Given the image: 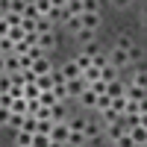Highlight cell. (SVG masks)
<instances>
[{"label": "cell", "instance_id": "d6a6232c", "mask_svg": "<svg viewBox=\"0 0 147 147\" xmlns=\"http://www.w3.org/2000/svg\"><path fill=\"white\" fill-rule=\"evenodd\" d=\"M129 85H138V88H144V91H147V71H138L136 77H132V82H129Z\"/></svg>", "mask_w": 147, "mask_h": 147}, {"label": "cell", "instance_id": "d4e9b609", "mask_svg": "<svg viewBox=\"0 0 147 147\" xmlns=\"http://www.w3.org/2000/svg\"><path fill=\"white\" fill-rule=\"evenodd\" d=\"M35 88L38 91H53V77H38L35 80Z\"/></svg>", "mask_w": 147, "mask_h": 147}, {"label": "cell", "instance_id": "f1b7e54d", "mask_svg": "<svg viewBox=\"0 0 147 147\" xmlns=\"http://www.w3.org/2000/svg\"><path fill=\"white\" fill-rule=\"evenodd\" d=\"M74 62H77V68H80V71L85 74V71H88V68H91V56H85V53H80L77 59H74Z\"/></svg>", "mask_w": 147, "mask_h": 147}, {"label": "cell", "instance_id": "484cf974", "mask_svg": "<svg viewBox=\"0 0 147 147\" xmlns=\"http://www.w3.org/2000/svg\"><path fill=\"white\" fill-rule=\"evenodd\" d=\"M15 144L18 147H32V136L30 132H15Z\"/></svg>", "mask_w": 147, "mask_h": 147}, {"label": "cell", "instance_id": "4dcf8cb0", "mask_svg": "<svg viewBox=\"0 0 147 147\" xmlns=\"http://www.w3.org/2000/svg\"><path fill=\"white\" fill-rule=\"evenodd\" d=\"M91 68H97V71H103V68H109V56H103V53H97V56L91 59Z\"/></svg>", "mask_w": 147, "mask_h": 147}, {"label": "cell", "instance_id": "6da1fadb", "mask_svg": "<svg viewBox=\"0 0 147 147\" xmlns=\"http://www.w3.org/2000/svg\"><path fill=\"white\" fill-rule=\"evenodd\" d=\"M109 65H112L115 71L127 68V65H129V53H127V50H118V47H115V50L109 53Z\"/></svg>", "mask_w": 147, "mask_h": 147}, {"label": "cell", "instance_id": "f35d334b", "mask_svg": "<svg viewBox=\"0 0 147 147\" xmlns=\"http://www.w3.org/2000/svg\"><path fill=\"white\" fill-rule=\"evenodd\" d=\"M77 38H80L82 44H94V32H88V30H80V32H77Z\"/></svg>", "mask_w": 147, "mask_h": 147}, {"label": "cell", "instance_id": "8992f818", "mask_svg": "<svg viewBox=\"0 0 147 147\" xmlns=\"http://www.w3.org/2000/svg\"><path fill=\"white\" fill-rule=\"evenodd\" d=\"M32 71H35V77H50V74H53V65H50V59H35V62H32Z\"/></svg>", "mask_w": 147, "mask_h": 147}, {"label": "cell", "instance_id": "83f0119b", "mask_svg": "<svg viewBox=\"0 0 147 147\" xmlns=\"http://www.w3.org/2000/svg\"><path fill=\"white\" fill-rule=\"evenodd\" d=\"M9 112H12V115H27V100H12Z\"/></svg>", "mask_w": 147, "mask_h": 147}, {"label": "cell", "instance_id": "7c38bea8", "mask_svg": "<svg viewBox=\"0 0 147 147\" xmlns=\"http://www.w3.org/2000/svg\"><path fill=\"white\" fill-rule=\"evenodd\" d=\"M80 103H82L85 109H94V106H97V94H94L91 88H85V91L80 94Z\"/></svg>", "mask_w": 147, "mask_h": 147}, {"label": "cell", "instance_id": "ffe728a7", "mask_svg": "<svg viewBox=\"0 0 147 147\" xmlns=\"http://www.w3.org/2000/svg\"><path fill=\"white\" fill-rule=\"evenodd\" d=\"M65 124H68V129H71V132H82V129H85V124H88V121H85V118H68Z\"/></svg>", "mask_w": 147, "mask_h": 147}, {"label": "cell", "instance_id": "cb8c5ba5", "mask_svg": "<svg viewBox=\"0 0 147 147\" xmlns=\"http://www.w3.org/2000/svg\"><path fill=\"white\" fill-rule=\"evenodd\" d=\"M6 12H9V15H24V0H9Z\"/></svg>", "mask_w": 147, "mask_h": 147}, {"label": "cell", "instance_id": "681fc988", "mask_svg": "<svg viewBox=\"0 0 147 147\" xmlns=\"http://www.w3.org/2000/svg\"><path fill=\"white\" fill-rule=\"evenodd\" d=\"M50 147H65V144H56V141H50Z\"/></svg>", "mask_w": 147, "mask_h": 147}, {"label": "cell", "instance_id": "b9f144b4", "mask_svg": "<svg viewBox=\"0 0 147 147\" xmlns=\"http://www.w3.org/2000/svg\"><path fill=\"white\" fill-rule=\"evenodd\" d=\"M112 109H115L118 115H124V109H127V100H124V97H118V100H112Z\"/></svg>", "mask_w": 147, "mask_h": 147}, {"label": "cell", "instance_id": "4316f807", "mask_svg": "<svg viewBox=\"0 0 147 147\" xmlns=\"http://www.w3.org/2000/svg\"><path fill=\"white\" fill-rule=\"evenodd\" d=\"M35 6H38V15L47 18V15H50V9H53V0H35Z\"/></svg>", "mask_w": 147, "mask_h": 147}, {"label": "cell", "instance_id": "e0dca14e", "mask_svg": "<svg viewBox=\"0 0 147 147\" xmlns=\"http://www.w3.org/2000/svg\"><path fill=\"white\" fill-rule=\"evenodd\" d=\"M100 115H103V124H106V127H112V124H118V121H121V118H124V115H118V112H115V109H112V106H109V109H106V112H100Z\"/></svg>", "mask_w": 147, "mask_h": 147}, {"label": "cell", "instance_id": "74e56055", "mask_svg": "<svg viewBox=\"0 0 147 147\" xmlns=\"http://www.w3.org/2000/svg\"><path fill=\"white\" fill-rule=\"evenodd\" d=\"M9 91H12V77L3 74V77H0V94H9Z\"/></svg>", "mask_w": 147, "mask_h": 147}, {"label": "cell", "instance_id": "4fadbf2b", "mask_svg": "<svg viewBox=\"0 0 147 147\" xmlns=\"http://www.w3.org/2000/svg\"><path fill=\"white\" fill-rule=\"evenodd\" d=\"M82 136H85V141H97V136H100V127H97L94 121H88V124H85V129H82Z\"/></svg>", "mask_w": 147, "mask_h": 147}, {"label": "cell", "instance_id": "3957f363", "mask_svg": "<svg viewBox=\"0 0 147 147\" xmlns=\"http://www.w3.org/2000/svg\"><path fill=\"white\" fill-rule=\"evenodd\" d=\"M82 30H88V32H94L97 27H100V12H82Z\"/></svg>", "mask_w": 147, "mask_h": 147}, {"label": "cell", "instance_id": "9c48e42d", "mask_svg": "<svg viewBox=\"0 0 147 147\" xmlns=\"http://www.w3.org/2000/svg\"><path fill=\"white\" fill-rule=\"evenodd\" d=\"M85 88H88V82H85V77H80V80H74V82H68V97H80Z\"/></svg>", "mask_w": 147, "mask_h": 147}, {"label": "cell", "instance_id": "7402d4cb", "mask_svg": "<svg viewBox=\"0 0 147 147\" xmlns=\"http://www.w3.org/2000/svg\"><path fill=\"white\" fill-rule=\"evenodd\" d=\"M35 32H38V35H44V32H53V24H50V18H38V21H35Z\"/></svg>", "mask_w": 147, "mask_h": 147}, {"label": "cell", "instance_id": "f907efd6", "mask_svg": "<svg viewBox=\"0 0 147 147\" xmlns=\"http://www.w3.org/2000/svg\"><path fill=\"white\" fill-rule=\"evenodd\" d=\"M144 27H147V18H144Z\"/></svg>", "mask_w": 147, "mask_h": 147}, {"label": "cell", "instance_id": "44dd1931", "mask_svg": "<svg viewBox=\"0 0 147 147\" xmlns=\"http://www.w3.org/2000/svg\"><path fill=\"white\" fill-rule=\"evenodd\" d=\"M115 47H118V50H127V53H129L136 44H132V38H129L127 32H121V35H118V44H115Z\"/></svg>", "mask_w": 147, "mask_h": 147}, {"label": "cell", "instance_id": "ab89813d", "mask_svg": "<svg viewBox=\"0 0 147 147\" xmlns=\"http://www.w3.org/2000/svg\"><path fill=\"white\" fill-rule=\"evenodd\" d=\"M50 129H53V121H38V129H35V132H41V136H50Z\"/></svg>", "mask_w": 147, "mask_h": 147}, {"label": "cell", "instance_id": "9a60e30c", "mask_svg": "<svg viewBox=\"0 0 147 147\" xmlns=\"http://www.w3.org/2000/svg\"><path fill=\"white\" fill-rule=\"evenodd\" d=\"M38 106L53 109V106H59V100H56V94H53V91H41V97H38Z\"/></svg>", "mask_w": 147, "mask_h": 147}, {"label": "cell", "instance_id": "ee69618b", "mask_svg": "<svg viewBox=\"0 0 147 147\" xmlns=\"http://www.w3.org/2000/svg\"><path fill=\"white\" fill-rule=\"evenodd\" d=\"M50 112H53V109H47V106H38L35 118H38V121H50Z\"/></svg>", "mask_w": 147, "mask_h": 147}, {"label": "cell", "instance_id": "7dc6e473", "mask_svg": "<svg viewBox=\"0 0 147 147\" xmlns=\"http://www.w3.org/2000/svg\"><path fill=\"white\" fill-rule=\"evenodd\" d=\"M12 106V94H0V109H9Z\"/></svg>", "mask_w": 147, "mask_h": 147}, {"label": "cell", "instance_id": "5b68a950", "mask_svg": "<svg viewBox=\"0 0 147 147\" xmlns=\"http://www.w3.org/2000/svg\"><path fill=\"white\" fill-rule=\"evenodd\" d=\"M62 77H65V82H74V80H80V77H82V71H80V68H77V62L71 59V62H65V65H62Z\"/></svg>", "mask_w": 147, "mask_h": 147}, {"label": "cell", "instance_id": "5bb4252c", "mask_svg": "<svg viewBox=\"0 0 147 147\" xmlns=\"http://www.w3.org/2000/svg\"><path fill=\"white\" fill-rule=\"evenodd\" d=\"M3 59H6V74H9V77L21 71V59H18L15 53H12V56H3Z\"/></svg>", "mask_w": 147, "mask_h": 147}, {"label": "cell", "instance_id": "603a6c76", "mask_svg": "<svg viewBox=\"0 0 147 147\" xmlns=\"http://www.w3.org/2000/svg\"><path fill=\"white\" fill-rule=\"evenodd\" d=\"M50 121H53V124H65V106L62 103H59V106H53V112H50Z\"/></svg>", "mask_w": 147, "mask_h": 147}, {"label": "cell", "instance_id": "d6986e66", "mask_svg": "<svg viewBox=\"0 0 147 147\" xmlns=\"http://www.w3.org/2000/svg\"><path fill=\"white\" fill-rule=\"evenodd\" d=\"M106 132H109V138H112V141H118L121 136H127V129H124L121 121H118V124H112V127H106Z\"/></svg>", "mask_w": 147, "mask_h": 147}, {"label": "cell", "instance_id": "52a82bcc", "mask_svg": "<svg viewBox=\"0 0 147 147\" xmlns=\"http://www.w3.org/2000/svg\"><path fill=\"white\" fill-rule=\"evenodd\" d=\"M127 136L132 138V144H136V147H147V129L136 127V129H127Z\"/></svg>", "mask_w": 147, "mask_h": 147}, {"label": "cell", "instance_id": "d590c367", "mask_svg": "<svg viewBox=\"0 0 147 147\" xmlns=\"http://www.w3.org/2000/svg\"><path fill=\"white\" fill-rule=\"evenodd\" d=\"M32 147H50V136H41V132H35V136H32Z\"/></svg>", "mask_w": 147, "mask_h": 147}, {"label": "cell", "instance_id": "60d3db41", "mask_svg": "<svg viewBox=\"0 0 147 147\" xmlns=\"http://www.w3.org/2000/svg\"><path fill=\"white\" fill-rule=\"evenodd\" d=\"M65 24H68V30H71V32H80V30H82V21H80V18H68Z\"/></svg>", "mask_w": 147, "mask_h": 147}, {"label": "cell", "instance_id": "7bdbcfd3", "mask_svg": "<svg viewBox=\"0 0 147 147\" xmlns=\"http://www.w3.org/2000/svg\"><path fill=\"white\" fill-rule=\"evenodd\" d=\"M88 88H91V91H94L97 97H100V94H106V82H103V80H100V82H91Z\"/></svg>", "mask_w": 147, "mask_h": 147}, {"label": "cell", "instance_id": "277c9868", "mask_svg": "<svg viewBox=\"0 0 147 147\" xmlns=\"http://www.w3.org/2000/svg\"><path fill=\"white\" fill-rule=\"evenodd\" d=\"M50 24H56V21H68V12H65V0H53V9H50Z\"/></svg>", "mask_w": 147, "mask_h": 147}, {"label": "cell", "instance_id": "f546056e", "mask_svg": "<svg viewBox=\"0 0 147 147\" xmlns=\"http://www.w3.org/2000/svg\"><path fill=\"white\" fill-rule=\"evenodd\" d=\"M6 38H9L12 44H21V41H24V30H21V27H12V30H9V35H6Z\"/></svg>", "mask_w": 147, "mask_h": 147}, {"label": "cell", "instance_id": "ac0fdd59", "mask_svg": "<svg viewBox=\"0 0 147 147\" xmlns=\"http://www.w3.org/2000/svg\"><path fill=\"white\" fill-rule=\"evenodd\" d=\"M35 129H38V118H35V115H27V118H24V129H21V132L35 136Z\"/></svg>", "mask_w": 147, "mask_h": 147}, {"label": "cell", "instance_id": "ba28073f", "mask_svg": "<svg viewBox=\"0 0 147 147\" xmlns=\"http://www.w3.org/2000/svg\"><path fill=\"white\" fill-rule=\"evenodd\" d=\"M35 47H38L41 53L53 50V47H56V35H53V32H44V35H38V44H35Z\"/></svg>", "mask_w": 147, "mask_h": 147}, {"label": "cell", "instance_id": "c3c4849f", "mask_svg": "<svg viewBox=\"0 0 147 147\" xmlns=\"http://www.w3.org/2000/svg\"><path fill=\"white\" fill-rule=\"evenodd\" d=\"M141 18H147V3H144V6H141Z\"/></svg>", "mask_w": 147, "mask_h": 147}, {"label": "cell", "instance_id": "1f68e13d", "mask_svg": "<svg viewBox=\"0 0 147 147\" xmlns=\"http://www.w3.org/2000/svg\"><path fill=\"white\" fill-rule=\"evenodd\" d=\"M124 100H127V97H124ZM124 115H141V103H136V100H127V109H124Z\"/></svg>", "mask_w": 147, "mask_h": 147}, {"label": "cell", "instance_id": "f6af8a7d", "mask_svg": "<svg viewBox=\"0 0 147 147\" xmlns=\"http://www.w3.org/2000/svg\"><path fill=\"white\" fill-rule=\"evenodd\" d=\"M9 121H12V112L9 109H0V127H9Z\"/></svg>", "mask_w": 147, "mask_h": 147}, {"label": "cell", "instance_id": "8d00e7d4", "mask_svg": "<svg viewBox=\"0 0 147 147\" xmlns=\"http://www.w3.org/2000/svg\"><path fill=\"white\" fill-rule=\"evenodd\" d=\"M68 144H71V147H82V144H85V136H82V132H71V136H68Z\"/></svg>", "mask_w": 147, "mask_h": 147}, {"label": "cell", "instance_id": "836d02e7", "mask_svg": "<svg viewBox=\"0 0 147 147\" xmlns=\"http://www.w3.org/2000/svg\"><path fill=\"white\" fill-rule=\"evenodd\" d=\"M109 106H112V97H109V94H100V97H97V106H94V109H97V112H106Z\"/></svg>", "mask_w": 147, "mask_h": 147}, {"label": "cell", "instance_id": "7a4b0ae2", "mask_svg": "<svg viewBox=\"0 0 147 147\" xmlns=\"http://www.w3.org/2000/svg\"><path fill=\"white\" fill-rule=\"evenodd\" d=\"M68 136H71L68 124H53V129H50V141H56V144H68Z\"/></svg>", "mask_w": 147, "mask_h": 147}, {"label": "cell", "instance_id": "e575fe53", "mask_svg": "<svg viewBox=\"0 0 147 147\" xmlns=\"http://www.w3.org/2000/svg\"><path fill=\"white\" fill-rule=\"evenodd\" d=\"M24 118H27V115H12V121H9V129L21 132V129H24Z\"/></svg>", "mask_w": 147, "mask_h": 147}, {"label": "cell", "instance_id": "2e32d148", "mask_svg": "<svg viewBox=\"0 0 147 147\" xmlns=\"http://www.w3.org/2000/svg\"><path fill=\"white\" fill-rule=\"evenodd\" d=\"M38 97H41V91L35 85H24V100L27 103H38Z\"/></svg>", "mask_w": 147, "mask_h": 147}, {"label": "cell", "instance_id": "8fae6325", "mask_svg": "<svg viewBox=\"0 0 147 147\" xmlns=\"http://www.w3.org/2000/svg\"><path fill=\"white\" fill-rule=\"evenodd\" d=\"M124 97H127V100H136V103H141V100H144V88H138V85H129V82H127V91H124Z\"/></svg>", "mask_w": 147, "mask_h": 147}, {"label": "cell", "instance_id": "30bf717a", "mask_svg": "<svg viewBox=\"0 0 147 147\" xmlns=\"http://www.w3.org/2000/svg\"><path fill=\"white\" fill-rule=\"evenodd\" d=\"M124 91H127V85H124V82H118V80H115V82H106V94L112 97V100L124 97Z\"/></svg>", "mask_w": 147, "mask_h": 147}, {"label": "cell", "instance_id": "bcb514c9", "mask_svg": "<svg viewBox=\"0 0 147 147\" xmlns=\"http://www.w3.org/2000/svg\"><path fill=\"white\" fill-rule=\"evenodd\" d=\"M115 147H136V144H132V138H129V136H121V138L115 141Z\"/></svg>", "mask_w": 147, "mask_h": 147}]
</instances>
